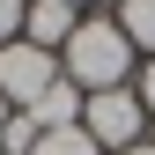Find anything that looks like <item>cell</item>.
Here are the masks:
<instances>
[{"label":"cell","instance_id":"1","mask_svg":"<svg viewBox=\"0 0 155 155\" xmlns=\"http://www.w3.org/2000/svg\"><path fill=\"white\" fill-rule=\"evenodd\" d=\"M59 74H67L81 96H96V89H126L133 74H140V52H133V37L118 30V15H81L74 37L59 45Z\"/></svg>","mask_w":155,"mask_h":155},{"label":"cell","instance_id":"2","mask_svg":"<svg viewBox=\"0 0 155 155\" xmlns=\"http://www.w3.org/2000/svg\"><path fill=\"white\" fill-rule=\"evenodd\" d=\"M148 104H140V89H96L89 96V104H81V133H89V140L96 148H104V155H126V148H140L148 140Z\"/></svg>","mask_w":155,"mask_h":155},{"label":"cell","instance_id":"3","mask_svg":"<svg viewBox=\"0 0 155 155\" xmlns=\"http://www.w3.org/2000/svg\"><path fill=\"white\" fill-rule=\"evenodd\" d=\"M59 81V52H37L30 37H15V45H0V96H8L15 111H30L37 96Z\"/></svg>","mask_w":155,"mask_h":155},{"label":"cell","instance_id":"4","mask_svg":"<svg viewBox=\"0 0 155 155\" xmlns=\"http://www.w3.org/2000/svg\"><path fill=\"white\" fill-rule=\"evenodd\" d=\"M74 22H81V8H67V0H30V15H22V37L37 52H59L67 37H74Z\"/></svg>","mask_w":155,"mask_h":155},{"label":"cell","instance_id":"5","mask_svg":"<svg viewBox=\"0 0 155 155\" xmlns=\"http://www.w3.org/2000/svg\"><path fill=\"white\" fill-rule=\"evenodd\" d=\"M81 104H89V96H81V89H74L67 74H59V81H52V89L30 104V118L45 126V133H67V126H81Z\"/></svg>","mask_w":155,"mask_h":155},{"label":"cell","instance_id":"6","mask_svg":"<svg viewBox=\"0 0 155 155\" xmlns=\"http://www.w3.org/2000/svg\"><path fill=\"white\" fill-rule=\"evenodd\" d=\"M118 30L133 37L140 59H155V0H126V8H118Z\"/></svg>","mask_w":155,"mask_h":155},{"label":"cell","instance_id":"7","mask_svg":"<svg viewBox=\"0 0 155 155\" xmlns=\"http://www.w3.org/2000/svg\"><path fill=\"white\" fill-rule=\"evenodd\" d=\"M37 140H45V126H37V118H30V111H15V118H8V126H0V155H30Z\"/></svg>","mask_w":155,"mask_h":155},{"label":"cell","instance_id":"8","mask_svg":"<svg viewBox=\"0 0 155 155\" xmlns=\"http://www.w3.org/2000/svg\"><path fill=\"white\" fill-rule=\"evenodd\" d=\"M30 155H104V148H96L81 126H67V133H45V140H37Z\"/></svg>","mask_w":155,"mask_h":155},{"label":"cell","instance_id":"9","mask_svg":"<svg viewBox=\"0 0 155 155\" xmlns=\"http://www.w3.org/2000/svg\"><path fill=\"white\" fill-rule=\"evenodd\" d=\"M22 15H30V0H0V45L22 37Z\"/></svg>","mask_w":155,"mask_h":155},{"label":"cell","instance_id":"10","mask_svg":"<svg viewBox=\"0 0 155 155\" xmlns=\"http://www.w3.org/2000/svg\"><path fill=\"white\" fill-rule=\"evenodd\" d=\"M133 89H140V104H148V118H155V59H140V74H133Z\"/></svg>","mask_w":155,"mask_h":155},{"label":"cell","instance_id":"11","mask_svg":"<svg viewBox=\"0 0 155 155\" xmlns=\"http://www.w3.org/2000/svg\"><path fill=\"white\" fill-rule=\"evenodd\" d=\"M8 118H15V104H8V96H0V126H8Z\"/></svg>","mask_w":155,"mask_h":155},{"label":"cell","instance_id":"12","mask_svg":"<svg viewBox=\"0 0 155 155\" xmlns=\"http://www.w3.org/2000/svg\"><path fill=\"white\" fill-rule=\"evenodd\" d=\"M126 155H155V140H140V148H126Z\"/></svg>","mask_w":155,"mask_h":155},{"label":"cell","instance_id":"13","mask_svg":"<svg viewBox=\"0 0 155 155\" xmlns=\"http://www.w3.org/2000/svg\"><path fill=\"white\" fill-rule=\"evenodd\" d=\"M104 8H126V0H104Z\"/></svg>","mask_w":155,"mask_h":155},{"label":"cell","instance_id":"14","mask_svg":"<svg viewBox=\"0 0 155 155\" xmlns=\"http://www.w3.org/2000/svg\"><path fill=\"white\" fill-rule=\"evenodd\" d=\"M67 8H89V0H67Z\"/></svg>","mask_w":155,"mask_h":155},{"label":"cell","instance_id":"15","mask_svg":"<svg viewBox=\"0 0 155 155\" xmlns=\"http://www.w3.org/2000/svg\"><path fill=\"white\" fill-rule=\"evenodd\" d=\"M148 140H155V126H148Z\"/></svg>","mask_w":155,"mask_h":155}]
</instances>
